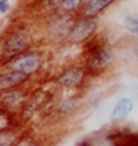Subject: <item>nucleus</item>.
<instances>
[{
	"mask_svg": "<svg viewBox=\"0 0 138 146\" xmlns=\"http://www.w3.org/2000/svg\"><path fill=\"white\" fill-rule=\"evenodd\" d=\"M17 130H22V125L18 120V117L0 109V134Z\"/></svg>",
	"mask_w": 138,
	"mask_h": 146,
	"instance_id": "nucleus-15",
	"label": "nucleus"
},
{
	"mask_svg": "<svg viewBox=\"0 0 138 146\" xmlns=\"http://www.w3.org/2000/svg\"><path fill=\"white\" fill-rule=\"evenodd\" d=\"M64 1H65V0H43L44 6H46V8L49 10L50 13H53V11H59Z\"/></svg>",
	"mask_w": 138,
	"mask_h": 146,
	"instance_id": "nucleus-19",
	"label": "nucleus"
},
{
	"mask_svg": "<svg viewBox=\"0 0 138 146\" xmlns=\"http://www.w3.org/2000/svg\"><path fill=\"white\" fill-rule=\"evenodd\" d=\"M99 21L98 18H90L79 14L75 18V22L72 25V29L69 32V36L66 39L68 46L71 47H83L89 41L94 40L97 36H99Z\"/></svg>",
	"mask_w": 138,
	"mask_h": 146,
	"instance_id": "nucleus-6",
	"label": "nucleus"
},
{
	"mask_svg": "<svg viewBox=\"0 0 138 146\" xmlns=\"http://www.w3.org/2000/svg\"><path fill=\"white\" fill-rule=\"evenodd\" d=\"M13 146H47V145L37 134L28 130H21L18 132Z\"/></svg>",
	"mask_w": 138,
	"mask_h": 146,
	"instance_id": "nucleus-14",
	"label": "nucleus"
},
{
	"mask_svg": "<svg viewBox=\"0 0 138 146\" xmlns=\"http://www.w3.org/2000/svg\"><path fill=\"white\" fill-rule=\"evenodd\" d=\"M134 110V101L130 97H122L119 98L113 104L111 112H109V123L111 125H122L123 123L129 119V116Z\"/></svg>",
	"mask_w": 138,
	"mask_h": 146,
	"instance_id": "nucleus-11",
	"label": "nucleus"
},
{
	"mask_svg": "<svg viewBox=\"0 0 138 146\" xmlns=\"http://www.w3.org/2000/svg\"><path fill=\"white\" fill-rule=\"evenodd\" d=\"M123 28L124 31L138 37V15H126L123 18Z\"/></svg>",
	"mask_w": 138,
	"mask_h": 146,
	"instance_id": "nucleus-17",
	"label": "nucleus"
},
{
	"mask_svg": "<svg viewBox=\"0 0 138 146\" xmlns=\"http://www.w3.org/2000/svg\"><path fill=\"white\" fill-rule=\"evenodd\" d=\"M90 74L80 61L68 62L53 76V84L58 92H83L90 84Z\"/></svg>",
	"mask_w": 138,
	"mask_h": 146,
	"instance_id": "nucleus-4",
	"label": "nucleus"
},
{
	"mask_svg": "<svg viewBox=\"0 0 138 146\" xmlns=\"http://www.w3.org/2000/svg\"><path fill=\"white\" fill-rule=\"evenodd\" d=\"M4 66H6V59H4L3 54H1V50H0V70H3Z\"/></svg>",
	"mask_w": 138,
	"mask_h": 146,
	"instance_id": "nucleus-22",
	"label": "nucleus"
},
{
	"mask_svg": "<svg viewBox=\"0 0 138 146\" xmlns=\"http://www.w3.org/2000/svg\"><path fill=\"white\" fill-rule=\"evenodd\" d=\"M134 54H135V57L138 58V44H135V47H134Z\"/></svg>",
	"mask_w": 138,
	"mask_h": 146,
	"instance_id": "nucleus-24",
	"label": "nucleus"
},
{
	"mask_svg": "<svg viewBox=\"0 0 138 146\" xmlns=\"http://www.w3.org/2000/svg\"><path fill=\"white\" fill-rule=\"evenodd\" d=\"M76 146H89V143H87V141H86V138H83L81 141H79V142L76 143Z\"/></svg>",
	"mask_w": 138,
	"mask_h": 146,
	"instance_id": "nucleus-23",
	"label": "nucleus"
},
{
	"mask_svg": "<svg viewBox=\"0 0 138 146\" xmlns=\"http://www.w3.org/2000/svg\"><path fill=\"white\" fill-rule=\"evenodd\" d=\"M21 130L17 131H8V132H3L0 134V146H13L14 141H15L18 132Z\"/></svg>",
	"mask_w": 138,
	"mask_h": 146,
	"instance_id": "nucleus-18",
	"label": "nucleus"
},
{
	"mask_svg": "<svg viewBox=\"0 0 138 146\" xmlns=\"http://www.w3.org/2000/svg\"><path fill=\"white\" fill-rule=\"evenodd\" d=\"M124 146H138V132H129V134H126Z\"/></svg>",
	"mask_w": 138,
	"mask_h": 146,
	"instance_id": "nucleus-20",
	"label": "nucleus"
},
{
	"mask_svg": "<svg viewBox=\"0 0 138 146\" xmlns=\"http://www.w3.org/2000/svg\"><path fill=\"white\" fill-rule=\"evenodd\" d=\"M40 46L39 32L26 22H17L10 25L0 35V50L6 64L18 55Z\"/></svg>",
	"mask_w": 138,
	"mask_h": 146,
	"instance_id": "nucleus-2",
	"label": "nucleus"
},
{
	"mask_svg": "<svg viewBox=\"0 0 138 146\" xmlns=\"http://www.w3.org/2000/svg\"><path fill=\"white\" fill-rule=\"evenodd\" d=\"M6 68L14 69L17 72L22 73L29 80L40 77L47 68V54L41 47H35V48L26 51L24 54L18 55L17 58L11 59L6 64Z\"/></svg>",
	"mask_w": 138,
	"mask_h": 146,
	"instance_id": "nucleus-5",
	"label": "nucleus"
},
{
	"mask_svg": "<svg viewBox=\"0 0 138 146\" xmlns=\"http://www.w3.org/2000/svg\"><path fill=\"white\" fill-rule=\"evenodd\" d=\"M11 10V0H0V15H7Z\"/></svg>",
	"mask_w": 138,
	"mask_h": 146,
	"instance_id": "nucleus-21",
	"label": "nucleus"
},
{
	"mask_svg": "<svg viewBox=\"0 0 138 146\" xmlns=\"http://www.w3.org/2000/svg\"><path fill=\"white\" fill-rule=\"evenodd\" d=\"M87 105L84 92H59L54 101V113L61 120L76 117Z\"/></svg>",
	"mask_w": 138,
	"mask_h": 146,
	"instance_id": "nucleus-7",
	"label": "nucleus"
},
{
	"mask_svg": "<svg viewBox=\"0 0 138 146\" xmlns=\"http://www.w3.org/2000/svg\"><path fill=\"white\" fill-rule=\"evenodd\" d=\"M55 97L51 95L47 91H44V90H35V91L32 90L31 97L28 99L25 108L22 109V112L18 114V120L21 123V125H22V121L24 123L32 121L37 114H41L50 105L54 106Z\"/></svg>",
	"mask_w": 138,
	"mask_h": 146,
	"instance_id": "nucleus-8",
	"label": "nucleus"
},
{
	"mask_svg": "<svg viewBox=\"0 0 138 146\" xmlns=\"http://www.w3.org/2000/svg\"><path fill=\"white\" fill-rule=\"evenodd\" d=\"M135 95H137V99H138V87H137V91H135Z\"/></svg>",
	"mask_w": 138,
	"mask_h": 146,
	"instance_id": "nucleus-25",
	"label": "nucleus"
},
{
	"mask_svg": "<svg viewBox=\"0 0 138 146\" xmlns=\"http://www.w3.org/2000/svg\"><path fill=\"white\" fill-rule=\"evenodd\" d=\"M76 15L64 13V11H53L43 22V29L39 32L40 44L61 47L66 43L69 32L72 29Z\"/></svg>",
	"mask_w": 138,
	"mask_h": 146,
	"instance_id": "nucleus-3",
	"label": "nucleus"
},
{
	"mask_svg": "<svg viewBox=\"0 0 138 146\" xmlns=\"http://www.w3.org/2000/svg\"><path fill=\"white\" fill-rule=\"evenodd\" d=\"M116 1L117 0H87L81 8L80 14L90 18H98Z\"/></svg>",
	"mask_w": 138,
	"mask_h": 146,
	"instance_id": "nucleus-13",
	"label": "nucleus"
},
{
	"mask_svg": "<svg viewBox=\"0 0 138 146\" xmlns=\"http://www.w3.org/2000/svg\"><path fill=\"white\" fill-rule=\"evenodd\" d=\"M83 6H84V0H65L62 3L59 11L69 13V14H73V15H79L81 13Z\"/></svg>",
	"mask_w": 138,
	"mask_h": 146,
	"instance_id": "nucleus-16",
	"label": "nucleus"
},
{
	"mask_svg": "<svg viewBox=\"0 0 138 146\" xmlns=\"http://www.w3.org/2000/svg\"><path fill=\"white\" fill-rule=\"evenodd\" d=\"M31 86L21 87V88H13L0 92V109L7 113L17 116L22 112L28 99L31 97Z\"/></svg>",
	"mask_w": 138,
	"mask_h": 146,
	"instance_id": "nucleus-9",
	"label": "nucleus"
},
{
	"mask_svg": "<svg viewBox=\"0 0 138 146\" xmlns=\"http://www.w3.org/2000/svg\"><path fill=\"white\" fill-rule=\"evenodd\" d=\"M31 84H32V81L26 76H24L22 73L17 72L14 69H10V68L4 66V69L0 70V92L13 88L26 87V86H31Z\"/></svg>",
	"mask_w": 138,
	"mask_h": 146,
	"instance_id": "nucleus-12",
	"label": "nucleus"
},
{
	"mask_svg": "<svg viewBox=\"0 0 138 146\" xmlns=\"http://www.w3.org/2000/svg\"><path fill=\"white\" fill-rule=\"evenodd\" d=\"M124 138L126 134L122 131L104 130L86 137V141L89 146H124Z\"/></svg>",
	"mask_w": 138,
	"mask_h": 146,
	"instance_id": "nucleus-10",
	"label": "nucleus"
},
{
	"mask_svg": "<svg viewBox=\"0 0 138 146\" xmlns=\"http://www.w3.org/2000/svg\"><path fill=\"white\" fill-rule=\"evenodd\" d=\"M119 59L117 50L101 36L89 41L81 47L80 62L91 79H99L111 72Z\"/></svg>",
	"mask_w": 138,
	"mask_h": 146,
	"instance_id": "nucleus-1",
	"label": "nucleus"
}]
</instances>
